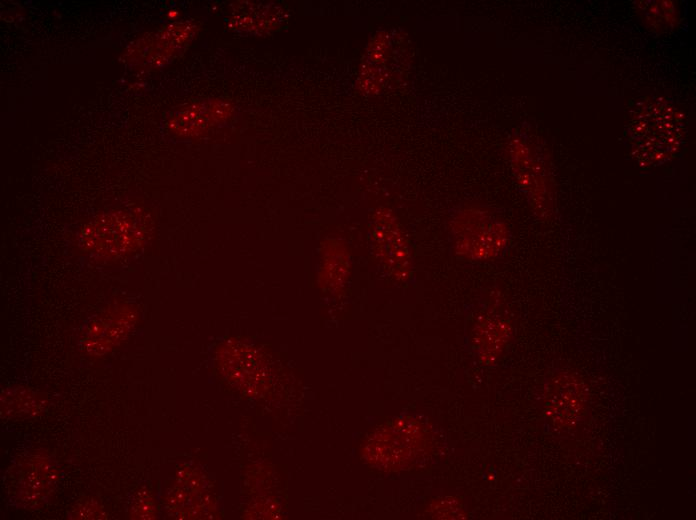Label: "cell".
<instances>
[{
	"mask_svg": "<svg viewBox=\"0 0 696 520\" xmlns=\"http://www.w3.org/2000/svg\"><path fill=\"white\" fill-rule=\"evenodd\" d=\"M684 136L683 115L661 98L644 101L629 123L628 141L635 160L656 166L673 158Z\"/></svg>",
	"mask_w": 696,
	"mask_h": 520,
	"instance_id": "1",
	"label": "cell"
},
{
	"mask_svg": "<svg viewBox=\"0 0 696 520\" xmlns=\"http://www.w3.org/2000/svg\"><path fill=\"white\" fill-rule=\"evenodd\" d=\"M464 221L455 226L453 247L457 255L473 261L499 257L509 243L506 225L487 211H468Z\"/></svg>",
	"mask_w": 696,
	"mask_h": 520,
	"instance_id": "2",
	"label": "cell"
},
{
	"mask_svg": "<svg viewBox=\"0 0 696 520\" xmlns=\"http://www.w3.org/2000/svg\"><path fill=\"white\" fill-rule=\"evenodd\" d=\"M546 414L557 428H571L584 415L588 405L583 380L570 372L555 375L546 388Z\"/></svg>",
	"mask_w": 696,
	"mask_h": 520,
	"instance_id": "3",
	"label": "cell"
},
{
	"mask_svg": "<svg viewBox=\"0 0 696 520\" xmlns=\"http://www.w3.org/2000/svg\"><path fill=\"white\" fill-rule=\"evenodd\" d=\"M140 225L130 215L114 212L99 217L83 230V241L102 255H118L138 244Z\"/></svg>",
	"mask_w": 696,
	"mask_h": 520,
	"instance_id": "4",
	"label": "cell"
},
{
	"mask_svg": "<svg viewBox=\"0 0 696 520\" xmlns=\"http://www.w3.org/2000/svg\"><path fill=\"white\" fill-rule=\"evenodd\" d=\"M513 165L521 186L540 215L552 212V186L548 163L537 149L515 150Z\"/></svg>",
	"mask_w": 696,
	"mask_h": 520,
	"instance_id": "5",
	"label": "cell"
},
{
	"mask_svg": "<svg viewBox=\"0 0 696 520\" xmlns=\"http://www.w3.org/2000/svg\"><path fill=\"white\" fill-rule=\"evenodd\" d=\"M133 325V315L124 307L108 311L94 320L85 332V349L102 354L117 345Z\"/></svg>",
	"mask_w": 696,
	"mask_h": 520,
	"instance_id": "6",
	"label": "cell"
},
{
	"mask_svg": "<svg viewBox=\"0 0 696 520\" xmlns=\"http://www.w3.org/2000/svg\"><path fill=\"white\" fill-rule=\"evenodd\" d=\"M230 106L221 100L202 101L184 108L169 122V127L179 135L192 136L207 131L211 126L228 117Z\"/></svg>",
	"mask_w": 696,
	"mask_h": 520,
	"instance_id": "7",
	"label": "cell"
},
{
	"mask_svg": "<svg viewBox=\"0 0 696 520\" xmlns=\"http://www.w3.org/2000/svg\"><path fill=\"white\" fill-rule=\"evenodd\" d=\"M19 492L21 499L29 502H38L49 492L54 484L56 470L50 465L48 459L44 457H32L23 463L17 473Z\"/></svg>",
	"mask_w": 696,
	"mask_h": 520,
	"instance_id": "8",
	"label": "cell"
},
{
	"mask_svg": "<svg viewBox=\"0 0 696 520\" xmlns=\"http://www.w3.org/2000/svg\"><path fill=\"white\" fill-rule=\"evenodd\" d=\"M637 9L644 24L653 31L663 33L677 26L679 12L672 1H640Z\"/></svg>",
	"mask_w": 696,
	"mask_h": 520,
	"instance_id": "9",
	"label": "cell"
}]
</instances>
